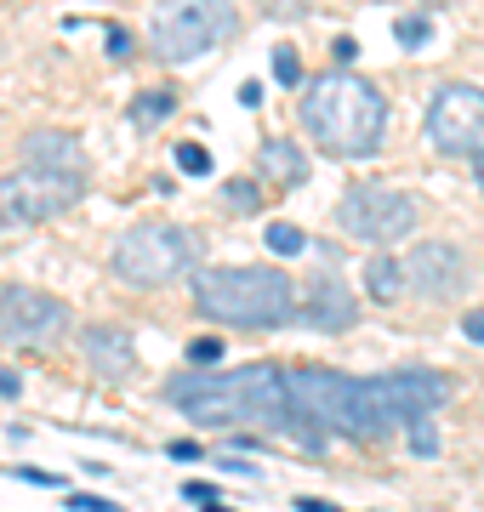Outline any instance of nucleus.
I'll return each mask as SVG.
<instances>
[{"instance_id": "1", "label": "nucleus", "mask_w": 484, "mask_h": 512, "mask_svg": "<svg viewBox=\"0 0 484 512\" xmlns=\"http://www.w3.org/2000/svg\"><path fill=\"white\" fill-rule=\"evenodd\" d=\"M166 399L194 427H291V393L274 365H240V370H188L171 376Z\"/></svg>"}, {"instance_id": "2", "label": "nucleus", "mask_w": 484, "mask_h": 512, "mask_svg": "<svg viewBox=\"0 0 484 512\" xmlns=\"http://www.w3.org/2000/svg\"><path fill=\"white\" fill-rule=\"evenodd\" d=\"M302 126L325 154L336 160H365L376 154L382 131H388V103L376 92L365 74H348V69H331V74H314L302 86Z\"/></svg>"}, {"instance_id": "3", "label": "nucleus", "mask_w": 484, "mask_h": 512, "mask_svg": "<svg viewBox=\"0 0 484 512\" xmlns=\"http://www.w3.org/2000/svg\"><path fill=\"white\" fill-rule=\"evenodd\" d=\"M194 308L217 325L274 330L297 319V285L280 268H200L194 274Z\"/></svg>"}, {"instance_id": "4", "label": "nucleus", "mask_w": 484, "mask_h": 512, "mask_svg": "<svg viewBox=\"0 0 484 512\" xmlns=\"http://www.w3.org/2000/svg\"><path fill=\"white\" fill-rule=\"evenodd\" d=\"M194 251H200V239L177 228V222H137L126 234L114 239V274L126 279V285H171V279H183L194 268Z\"/></svg>"}, {"instance_id": "5", "label": "nucleus", "mask_w": 484, "mask_h": 512, "mask_svg": "<svg viewBox=\"0 0 484 512\" xmlns=\"http://www.w3.org/2000/svg\"><path fill=\"white\" fill-rule=\"evenodd\" d=\"M234 29H240L234 0H166L149 18V40L160 63H188V57L234 40Z\"/></svg>"}, {"instance_id": "6", "label": "nucleus", "mask_w": 484, "mask_h": 512, "mask_svg": "<svg viewBox=\"0 0 484 512\" xmlns=\"http://www.w3.org/2000/svg\"><path fill=\"white\" fill-rule=\"evenodd\" d=\"M416 200H410L405 188H388V183H359L342 194V205H336V222L348 228L354 239H365V245H393V239H405L410 228H416Z\"/></svg>"}, {"instance_id": "7", "label": "nucleus", "mask_w": 484, "mask_h": 512, "mask_svg": "<svg viewBox=\"0 0 484 512\" xmlns=\"http://www.w3.org/2000/svg\"><path fill=\"white\" fill-rule=\"evenodd\" d=\"M75 200H80V177H57V171H40V165H23L12 177H0V222H12V228L52 222Z\"/></svg>"}, {"instance_id": "8", "label": "nucleus", "mask_w": 484, "mask_h": 512, "mask_svg": "<svg viewBox=\"0 0 484 512\" xmlns=\"http://www.w3.org/2000/svg\"><path fill=\"white\" fill-rule=\"evenodd\" d=\"M69 336V308L46 291H29V285H6L0 291V342L12 348H52Z\"/></svg>"}, {"instance_id": "9", "label": "nucleus", "mask_w": 484, "mask_h": 512, "mask_svg": "<svg viewBox=\"0 0 484 512\" xmlns=\"http://www.w3.org/2000/svg\"><path fill=\"white\" fill-rule=\"evenodd\" d=\"M428 143L439 154H484V92L479 86H439L428 97Z\"/></svg>"}, {"instance_id": "10", "label": "nucleus", "mask_w": 484, "mask_h": 512, "mask_svg": "<svg viewBox=\"0 0 484 512\" xmlns=\"http://www.w3.org/2000/svg\"><path fill=\"white\" fill-rule=\"evenodd\" d=\"M405 274H410V291L422 296H456L467 279V262L456 245H445V239H433V245H416V251L405 256Z\"/></svg>"}, {"instance_id": "11", "label": "nucleus", "mask_w": 484, "mask_h": 512, "mask_svg": "<svg viewBox=\"0 0 484 512\" xmlns=\"http://www.w3.org/2000/svg\"><path fill=\"white\" fill-rule=\"evenodd\" d=\"M382 393H388L399 427H410L416 416H433L450 399V382L433 376V370H393V376H382Z\"/></svg>"}, {"instance_id": "12", "label": "nucleus", "mask_w": 484, "mask_h": 512, "mask_svg": "<svg viewBox=\"0 0 484 512\" xmlns=\"http://www.w3.org/2000/svg\"><path fill=\"white\" fill-rule=\"evenodd\" d=\"M297 319L319 330H348L359 319L354 291H342L336 279H308V285H297Z\"/></svg>"}, {"instance_id": "13", "label": "nucleus", "mask_w": 484, "mask_h": 512, "mask_svg": "<svg viewBox=\"0 0 484 512\" xmlns=\"http://www.w3.org/2000/svg\"><path fill=\"white\" fill-rule=\"evenodd\" d=\"M23 165H40V171H57V177H86V148H80L75 131H29Z\"/></svg>"}, {"instance_id": "14", "label": "nucleus", "mask_w": 484, "mask_h": 512, "mask_svg": "<svg viewBox=\"0 0 484 512\" xmlns=\"http://www.w3.org/2000/svg\"><path fill=\"white\" fill-rule=\"evenodd\" d=\"M80 348H86V359H92V370L103 376V382H126L131 370H137V348H131V336H126V330H114V325L80 330Z\"/></svg>"}, {"instance_id": "15", "label": "nucleus", "mask_w": 484, "mask_h": 512, "mask_svg": "<svg viewBox=\"0 0 484 512\" xmlns=\"http://www.w3.org/2000/svg\"><path fill=\"white\" fill-rule=\"evenodd\" d=\"M262 177L280 188H297L302 177H308V154H302L297 143H285V137H268L262 143Z\"/></svg>"}, {"instance_id": "16", "label": "nucleus", "mask_w": 484, "mask_h": 512, "mask_svg": "<svg viewBox=\"0 0 484 512\" xmlns=\"http://www.w3.org/2000/svg\"><path fill=\"white\" fill-rule=\"evenodd\" d=\"M365 291L376 296V302H399V296L410 291V274H405V262H399V256H371V262H365Z\"/></svg>"}, {"instance_id": "17", "label": "nucleus", "mask_w": 484, "mask_h": 512, "mask_svg": "<svg viewBox=\"0 0 484 512\" xmlns=\"http://www.w3.org/2000/svg\"><path fill=\"white\" fill-rule=\"evenodd\" d=\"M171 114H177V92H171V86H149V92L131 97V126L154 131L160 120H171Z\"/></svg>"}, {"instance_id": "18", "label": "nucleus", "mask_w": 484, "mask_h": 512, "mask_svg": "<svg viewBox=\"0 0 484 512\" xmlns=\"http://www.w3.org/2000/svg\"><path fill=\"white\" fill-rule=\"evenodd\" d=\"M223 205L234 211V217H251V211H262V188L251 183V177H228V183H223Z\"/></svg>"}, {"instance_id": "19", "label": "nucleus", "mask_w": 484, "mask_h": 512, "mask_svg": "<svg viewBox=\"0 0 484 512\" xmlns=\"http://www.w3.org/2000/svg\"><path fill=\"white\" fill-rule=\"evenodd\" d=\"M308 245H314V239L302 234V228H291V222H274V228H268V251L274 256H302Z\"/></svg>"}, {"instance_id": "20", "label": "nucleus", "mask_w": 484, "mask_h": 512, "mask_svg": "<svg viewBox=\"0 0 484 512\" xmlns=\"http://www.w3.org/2000/svg\"><path fill=\"white\" fill-rule=\"evenodd\" d=\"M393 40L416 52V46H428V40H433V23L428 18H399V23H393Z\"/></svg>"}, {"instance_id": "21", "label": "nucleus", "mask_w": 484, "mask_h": 512, "mask_svg": "<svg viewBox=\"0 0 484 512\" xmlns=\"http://www.w3.org/2000/svg\"><path fill=\"white\" fill-rule=\"evenodd\" d=\"M274 80L280 86H302V57L291 46H274Z\"/></svg>"}, {"instance_id": "22", "label": "nucleus", "mask_w": 484, "mask_h": 512, "mask_svg": "<svg viewBox=\"0 0 484 512\" xmlns=\"http://www.w3.org/2000/svg\"><path fill=\"white\" fill-rule=\"evenodd\" d=\"M410 450H416V456H439V433H433V416H416V421H410Z\"/></svg>"}, {"instance_id": "23", "label": "nucleus", "mask_w": 484, "mask_h": 512, "mask_svg": "<svg viewBox=\"0 0 484 512\" xmlns=\"http://www.w3.org/2000/svg\"><path fill=\"white\" fill-rule=\"evenodd\" d=\"M177 171H183V177H205V171H211V154H205L200 143H183L177 148Z\"/></svg>"}, {"instance_id": "24", "label": "nucleus", "mask_w": 484, "mask_h": 512, "mask_svg": "<svg viewBox=\"0 0 484 512\" xmlns=\"http://www.w3.org/2000/svg\"><path fill=\"white\" fill-rule=\"evenodd\" d=\"M188 359H194V365H217V359H223V336H194V342H188Z\"/></svg>"}, {"instance_id": "25", "label": "nucleus", "mask_w": 484, "mask_h": 512, "mask_svg": "<svg viewBox=\"0 0 484 512\" xmlns=\"http://www.w3.org/2000/svg\"><path fill=\"white\" fill-rule=\"evenodd\" d=\"M69 507H75V512H120V507L109 501V495H86V490L69 495Z\"/></svg>"}, {"instance_id": "26", "label": "nucleus", "mask_w": 484, "mask_h": 512, "mask_svg": "<svg viewBox=\"0 0 484 512\" xmlns=\"http://www.w3.org/2000/svg\"><path fill=\"white\" fill-rule=\"evenodd\" d=\"M12 478H23V484H40V490H57V484H63L57 473H40V467H12Z\"/></svg>"}, {"instance_id": "27", "label": "nucleus", "mask_w": 484, "mask_h": 512, "mask_svg": "<svg viewBox=\"0 0 484 512\" xmlns=\"http://www.w3.org/2000/svg\"><path fill=\"white\" fill-rule=\"evenodd\" d=\"M462 330H467V342H484V308H467Z\"/></svg>"}, {"instance_id": "28", "label": "nucleus", "mask_w": 484, "mask_h": 512, "mask_svg": "<svg viewBox=\"0 0 484 512\" xmlns=\"http://www.w3.org/2000/svg\"><path fill=\"white\" fill-rule=\"evenodd\" d=\"M109 57H114V63L131 57V35H126V29H109Z\"/></svg>"}, {"instance_id": "29", "label": "nucleus", "mask_w": 484, "mask_h": 512, "mask_svg": "<svg viewBox=\"0 0 484 512\" xmlns=\"http://www.w3.org/2000/svg\"><path fill=\"white\" fill-rule=\"evenodd\" d=\"M183 495L205 507V501H217V484H200V478H194V484H183Z\"/></svg>"}, {"instance_id": "30", "label": "nucleus", "mask_w": 484, "mask_h": 512, "mask_svg": "<svg viewBox=\"0 0 484 512\" xmlns=\"http://www.w3.org/2000/svg\"><path fill=\"white\" fill-rule=\"evenodd\" d=\"M331 52L342 57V63H354V57H359V46H354V35H336V40H331Z\"/></svg>"}, {"instance_id": "31", "label": "nucleus", "mask_w": 484, "mask_h": 512, "mask_svg": "<svg viewBox=\"0 0 484 512\" xmlns=\"http://www.w3.org/2000/svg\"><path fill=\"white\" fill-rule=\"evenodd\" d=\"M23 382H18V370H0V399H18Z\"/></svg>"}, {"instance_id": "32", "label": "nucleus", "mask_w": 484, "mask_h": 512, "mask_svg": "<svg viewBox=\"0 0 484 512\" xmlns=\"http://www.w3.org/2000/svg\"><path fill=\"white\" fill-rule=\"evenodd\" d=\"M297 512H342V507H331V501H319V495H297Z\"/></svg>"}, {"instance_id": "33", "label": "nucleus", "mask_w": 484, "mask_h": 512, "mask_svg": "<svg viewBox=\"0 0 484 512\" xmlns=\"http://www.w3.org/2000/svg\"><path fill=\"white\" fill-rule=\"evenodd\" d=\"M194 456H200V444H194V439H177V444H171V461H194Z\"/></svg>"}, {"instance_id": "34", "label": "nucleus", "mask_w": 484, "mask_h": 512, "mask_svg": "<svg viewBox=\"0 0 484 512\" xmlns=\"http://www.w3.org/2000/svg\"><path fill=\"white\" fill-rule=\"evenodd\" d=\"M240 103H245V109H257V103H262V86H257V80H245V86H240Z\"/></svg>"}, {"instance_id": "35", "label": "nucleus", "mask_w": 484, "mask_h": 512, "mask_svg": "<svg viewBox=\"0 0 484 512\" xmlns=\"http://www.w3.org/2000/svg\"><path fill=\"white\" fill-rule=\"evenodd\" d=\"M217 473H240V478H251L257 467H251V461H217Z\"/></svg>"}, {"instance_id": "36", "label": "nucleus", "mask_w": 484, "mask_h": 512, "mask_svg": "<svg viewBox=\"0 0 484 512\" xmlns=\"http://www.w3.org/2000/svg\"><path fill=\"white\" fill-rule=\"evenodd\" d=\"M205 512H234V507H223V501H205Z\"/></svg>"}, {"instance_id": "37", "label": "nucleus", "mask_w": 484, "mask_h": 512, "mask_svg": "<svg viewBox=\"0 0 484 512\" xmlns=\"http://www.w3.org/2000/svg\"><path fill=\"white\" fill-rule=\"evenodd\" d=\"M416 6H445V0H416Z\"/></svg>"}, {"instance_id": "38", "label": "nucleus", "mask_w": 484, "mask_h": 512, "mask_svg": "<svg viewBox=\"0 0 484 512\" xmlns=\"http://www.w3.org/2000/svg\"><path fill=\"white\" fill-rule=\"evenodd\" d=\"M479 188H484V154H479Z\"/></svg>"}]
</instances>
